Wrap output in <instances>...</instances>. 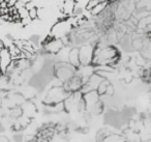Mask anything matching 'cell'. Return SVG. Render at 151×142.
<instances>
[{"label":"cell","mask_w":151,"mask_h":142,"mask_svg":"<svg viewBox=\"0 0 151 142\" xmlns=\"http://www.w3.org/2000/svg\"><path fill=\"white\" fill-rule=\"evenodd\" d=\"M35 96L0 87V118L11 133H21L32 125L38 114Z\"/></svg>","instance_id":"1"},{"label":"cell","mask_w":151,"mask_h":142,"mask_svg":"<svg viewBox=\"0 0 151 142\" xmlns=\"http://www.w3.org/2000/svg\"><path fill=\"white\" fill-rule=\"evenodd\" d=\"M121 132L132 142H151V108L134 114Z\"/></svg>","instance_id":"2"},{"label":"cell","mask_w":151,"mask_h":142,"mask_svg":"<svg viewBox=\"0 0 151 142\" xmlns=\"http://www.w3.org/2000/svg\"><path fill=\"white\" fill-rule=\"evenodd\" d=\"M95 142H132L121 131L112 128H101L96 132Z\"/></svg>","instance_id":"3"},{"label":"cell","mask_w":151,"mask_h":142,"mask_svg":"<svg viewBox=\"0 0 151 142\" xmlns=\"http://www.w3.org/2000/svg\"><path fill=\"white\" fill-rule=\"evenodd\" d=\"M73 24L69 19H63L55 23L51 28L50 34L55 38H65L70 33Z\"/></svg>","instance_id":"4"},{"label":"cell","mask_w":151,"mask_h":142,"mask_svg":"<svg viewBox=\"0 0 151 142\" xmlns=\"http://www.w3.org/2000/svg\"><path fill=\"white\" fill-rule=\"evenodd\" d=\"M65 38H55L49 34L46 40L42 42V48L47 53L52 55H57L65 47Z\"/></svg>","instance_id":"5"},{"label":"cell","mask_w":151,"mask_h":142,"mask_svg":"<svg viewBox=\"0 0 151 142\" xmlns=\"http://www.w3.org/2000/svg\"><path fill=\"white\" fill-rule=\"evenodd\" d=\"M94 47L95 44H86L79 48V62H80V65L92 67Z\"/></svg>","instance_id":"6"},{"label":"cell","mask_w":151,"mask_h":142,"mask_svg":"<svg viewBox=\"0 0 151 142\" xmlns=\"http://www.w3.org/2000/svg\"><path fill=\"white\" fill-rule=\"evenodd\" d=\"M76 5H77L76 0H63L60 4L61 13L64 16L71 17L73 15V13H75Z\"/></svg>","instance_id":"7"},{"label":"cell","mask_w":151,"mask_h":142,"mask_svg":"<svg viewBox=\"0 0 151 142\" xmlns=\"http://www.w3.org/2000/svg\"><path fill=\"white\" fill-rule=\"evenodd\" d=\"M107 5H108V0H106V1H103V2L99 3V4H97L93 9H91L90 14H91V15H93V16L99 15V14H101L104 11H105L106 7H107Z\"/></svg>","instance_id":"8"},{"label":"cell","mask_w":151,"mask_h":142,"mask_svg":"<svg viewBox=\"0 0 151 142\" xmlns=\"http://www.w3.org/2000/svg\"><path fill=\"white\" fill-rule=\"evenodd\" d=\"M103 1H106V0H88L86 3V7H85V9H86L87 12H89L90 13L91 9H93L95 7H96L99 3L103 2Z\"/></svg>","instance_id":"9"},{"label":"cell","mask_w":151,"mask_h":142,"mask_svg":"<svg viewBox=\"0 0 151 142\" xmlns=\"http://www.w3.org/2000/svg\"><path fill=\"white\" fill-rule=\"evenodd\" d=\"M18 9V15H19L20 20L29 17V11H28V9L26 7V5L25 7H20V9Z\"/></svg>","instance_id":"10"},{"label":"cell","mask_w":151,"mask_h":142,"mask_svg":"<svg viewBox=\"0 0 151 142\" xmlns=\"http://www.w3.org/2000/svg\"><path fill=\"white\" fill-rule=\"evenodd\" d=\"M28 11H29V18L32 21L37 19L38 18V7H33L32 9H28Z\"/></svg>","instance_id":"11"},{"label":"cell","mask_w":151,"mask_h":142,"mask_svg":"<svg viewBox=\"0 0 151 142\" xmlns=\"http://www.w3.org/2000/svg\"><path fill=\"white\" fill-rule=\"evenodd\" d=\"M0 142H13L12 139L6 135H0Z\"/></svg>","instance_id":"12"},{"label":"cell","mask_w":151,"mask_h":142,"mask_svg":"<svg viewBox=\"0 0 151 142\" xmlns=\"http://www.w3.org/2000/svg\"><path fill=\"white\" fill-rule=\"evenodd\" d=\"M32 22V20L30 19L29 17H27V18H25V19H22L21 20V23L23 24L24 26H27V25H29L30 23Z\"/></svg>","instance_id":"13"},{"label":"cell","mask_w":151,"mask_h":142,"mask_svg":"<svg viewBox=\"0 0 151 142\" xmlns=\"http://www.w3.org/2000/svg\"><path fill=\"white\" fill-rule=\"evenodd\" d=\"M24 142H37V141H34V140H31V139H29V138L26 137L25 139H24ZM68 142H70V141H68Z\"/></svg>","instance_id":"14"},{"label":"cell","mask_w":151,"mask_h":142,"mask_svg":"<svg viewBox=\"0 0 151 142\" xmlns=\"http://www.w3.org/2000/svg\"><path fill=\"white\" fill-rule=\"evenodd\" d=\"M20 1H22V2H24V3H28V2H30V1H32V0H20Z\"/></svg>","instance_id":"15"},{"label":"cell","mask_w":151,"mask_h":142,"mask_svg":"<svg viewBox=\"0 0 151 142\" xmlns=\"http://www.w3.org/2000/svg\"><path fill=\"white\" fill-rule=\"evenodd\" d=\"M150 88H151V86H150Z\"/></svg>","instance_id":"16"}]
</instances>
